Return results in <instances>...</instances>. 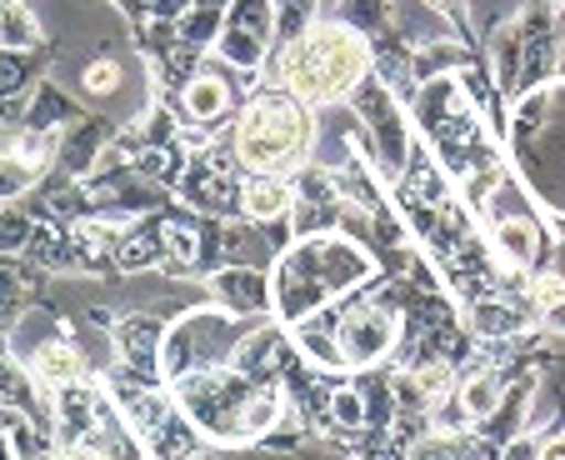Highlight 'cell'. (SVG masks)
<instances>
[{
	"mask_svg": "<svg viewBox=\"0 0 565 460\" xmlns=\"http://www.w3.org/2000/svg\"><path fill=\"white\" fill-rule=\"evenodd\" d=\"M6 156H11L25 175H45L55 161H61V140H55V130L15 126L11 136H6Z\"/></svg>",
	"mask_w": 565,
	"mask_h": 460,
	"instance_id": "obj_21",
	"label": "cell"
},
{
	"mask_svg": "<svg viewBox=\"0 0 565 460\" xmlns=\"http://www.w3.org/2000/svg\"><path fill=\"white\" fill-rule=\"evenodd\" d=\"M535 460H565V436L545 440V446H541V456H535Z\"/></svg>",
	"mask_w": 565,
	"mask_h": 460,
	"instance_id": "obj_35",
	"label": "cell"
},
{
	"mask_svg": "<svg viewBox=\"0 0 565 460\" xmlns=\"http://www.w3.org/2000/svg\"><path fill=\"white\" fill-rule=\"evenodd\" d=\"M521 331V311H515L511 300H476L470 306V335H486V341H505V335Z\"/></svg>",
	"mask_w": 565,
	"mask_h": 460,
	"instance_id": "obj_27",
	"label": "cell"
},
{
	"mask_svg": "<svg viewBox=\"0 0 565 460\" xmlns=\"http://www.w3.org/2000/svg\"><path fill=\"white\" fill-rule=\"evenodd\" d=\"M495 256H501L505 270H531L535 256H541V231H535L525 215L495 221Z\"/></svg>",
	"mask_w": 565,
	"mask_h": 460,
	"instance_id": "obj_23",
	"label": "cell"
},
{
	"mask_svg": "<svg viewBox=\"0 0 565 460\" xmlns=\"http://www.w3.org/2000/svg\"><path fill=\"white\" fill-rule=\"evenodd\" d=\"M205 296L221 311L241 315V321H266L270 315V276H260V266H215L205 280Z\"/></svg>",
	"mask_w": 565,
	"mask_h": 460,
	"instance_id": "obj_13",
	"label": "cell"
},
{
	"mask_svg": "<svg viewBox=\"0 0 565 460\" xmlns=\"http://www.w3.org/2000/svg\"><path fill=\"white\" fill-rule=\"evenodd\" d=\"M146 456L150 460H201L205 456V436H201V426L175 406L171 416L146 436Z\"/></svg>",
	"mask_w": 565,
	"mask_h": 460,
	"instance_id": "obj_17",
	"label": "cell"
},
{
	"mask_svg": "<svg viewBox=\"0 0 565 460\" xmlns=\"http://www.w3.org/2000/svg\"><path fill=\"white\" fill-rule=\"evenodd\" d=\"M106 391V386H100ZM71 460H150L146 456V440L130 430V420L120 416V406L110 396H100V410H96V426H90V436L81 440V450H75Z\"/></svg>",
	"mask_w": 565,
	"mask_h": 460,
	"instance_id": "obj_15",
	"label": "cell"
},
{
	"mask_svg": "<svg viewBox=\"0 0 565 460\" xmlns=\"http://www.w3.org/2000/svg\"><path fill=\"white\" fill-rule=\"evenodd\" d=\"M25 260H31L35 270H71L75 266V246H71V225H61V221H35L31 225V240H25V250H21Z\"/></svg>",
	"mask_w": 565,
	"mask_h": 460,
	"instance_id": "obj_20",
	"label": "cell"
},
{
	"mask_svg": "<svg viewBox=\"0 0 565 460\" xmlns=\"http://www.w3.org/2000/svg\"><path fill=\"white\" fill-rule=\"evenodd\" d=\"M456 400L466 406L470 426H486V420L495 416V406L505 400V375L495 371V365H480V371H470L456 386Z\"/></svg>",
	"mask_w": 565,
	"mask_h": 460,
	"instance_id": "obj_22",
	"label": "cell"
},
{
	"mask_svg": "<svg viewBox=\"0 0 565 460\" xmlns=\"http://www.w3.org/2000/svg\"><path fill=\"white\" fill-rule=\"evenodd\" d=\"M241 175H246V171H241V161H235L231 130H225L221 146L191 150V165H185L175 195H181L195 215H211V221H235V215H246V211H241V201H246V181H241Z\"/></svg>",
	"mask_w": 565,
	"mask_h": 460,
	"instance_id": "obj_6",
	"label": "cell"
},
{
	"mask_svg": "<svg viewBox=\"0 0 565 460\" xmlns=\"http://www.w3.org/2000/svg\"><path fill=\"white\" fill-rule=\"evenodd\" d=\"M371 65L375 51L365 41V31L331 15V21H310L300 35H290L276 51V61H270V75H276L280 90H290L310 110H320L351 100L355 86L371 75Z\"/></svg>",
	"mask_w": 565,
	"mask_h": 460,
	"instance_id": "obj_2",
	"label": "cell"
},
{
	"mask_svg": "<svg viewBox=\"0 0 565 460\" xmlns=\"http://www.w3.org/2000/svg\"><path fill=\"white\" fill-rule=\"evenodd\" d=\"M185 165H191V146H185V140H171V146H146L130 171H136L140 181H150V185H171L175 191L181 175H185Z\"/></svg>",
	"mask_w": 565,
	"mask_h": 460,
	"instance_id": "obj_24",
	"label": "cell"
},
{
	"mask_svg": "<svg viewBox=\"0 0 565 460\" xmlns=\"http://www.w3.org/2000/svg\"><path fill=\"white\" fill-rule=\"evenodd\" d=\"M25 365H31V375L41 381L45 396H55V391L75 386V381H90V365H86V351L71 341V335H45V341H35L31 351L21 355Z\"/></svg>",
	"mask_w": 565,
	"mask_h": 460,
	"instance_id": "obj_14",
	"label": "cell"
},
{
	"mask_svg": "<svg viewBox=\"0 0 565 460\" xmlns=\"http://www.w3.org/2000/svg\"><path fill=\"white\" fill-rule=\"evenodd\" d=\"M0 45L6 51H35L41 45V21L25 0H0Z\"/></svg>",
	"mask_w": 565,
	"mask_h": 460,
	"instance_id": "obj_26",
	"label": "cell"
},
{
	"mask_svg": "<svg viewBox=\"0 0 565 460\" xmlns=\"http://www.w3.org/2000/svg\"><path fill=\"white\" fill-rule=\"evenodd\" d=\"M156 266H160V225H156V211H150L126 225V236L116 246V276H146Z\"/></svg>",
	"mask_w": 565,
	"mask_h": 460,
	"instance_id": "obj_19",
	"label": "cell"
},
{
	"mask_svg": "<svg viewBox=\"0 0 565 460\" xmlns=\"http://www.w3.org/2000/svg\"><path fill=\"white\" fill-rule=\"evenodd\" d=\"M326 426L331 430H371V400H365V386H331L326 396Z\"/></svg>",
	"mask_w": 565,
	"mask_h": 460,
	"instance_id": "obj_25",
	"label": "cell"
},
{
	"mask_svg": "<svg viewBox=\"0 0 565 460\" xmlns=\"http://www.w3.org/2000/svg\"><path fill=\"white\" fill-rule=\"evenodd\" d=\"M235 110V90L225 81V65L221 61H201V71L191 75L181 86V116L185 126H201L205 136H221L225 130V116Z\"/></svg>",
	"mask_w": 565,
	"mask_h": 460,
	"instance_id": "obj_12",
	"label": "cell"
},
{
	"mask_svg": "<svg viewBox=\"0 0 565 460\" xmlns=\"http://www.w3.org/2000/svg\"><path fill=\"white\" fill-rule=\"evenodd\" d=\"M306 361L296 345V335L286 331L280 321H256L246 331V341L235 345V371L246 375V381H256V386H286V375L296 371V365Z\"/></svg>",
	"mask_w": 565,
	"mask_h": 460,
	"instance_id": "obj_9",
	"label": "cell"
},
{
	"mask_svg": "<svg viewBox=\"0 0 565 460\" xmlns=\"http://www.w3.org/2000/svg\"><path fill=\"white\" fill-rule=\"evenodd\" d=\"M175 31H181V41L191 45V51H215V41H221L225 31V11H215V6H191V11L175 21Z\"/></svg>",
	"mask_w": 565,
	"mask_h": 460,
	"instance_id": "obj_28",
	"label": "cell"
},
{
	"mask_svg": "<svg viewBox=\"0 0 565 460\" xmlns=\"http://www.w3.org/2000/svg\"><path fill=\"white\" fill-rule=\"evenodd\" d=\"M166 325L156 311H120L116 325H110V355L116 365H126L140 381H160V345H166ZM166 386V381H160Z\"/></svg>",
	"mask_w": 565,
	"mask_h": 460,
	"instance_id": "obj_10",
	"label": "cell"
},
{
	"mask_svg": "<svg viewBox=\"0 0 565 460\" xmlns=\"http://www.w3.org/2000/svg\"><path fill=\"white\" fill-rule=\"evenodd\" d=\"M110 140H116V126H110V120H100V116L71 120V126H65V140H61V161H55V165H61V175L86 181V175L106 161Z\"/></svg>",
	"mask_w": 565,
	"mask_h": 460,
	"instance_id": "obj_16",
	"label": "cell"
},
{
	"mask_svg": "<svg viewBox=\"0 0 565 460\" xmlns=\"http://www.w3.org/2000/svg\"><path fill=\"white\" fill-rule=\"evenodd\" d=\"M375 276H381L375 256L361 240L345 236V231L300 236L296 246H286L276 256V266H270V300H276L270 315L290 331V325L310 321V315L326 311V306L351 300L355 290L371 286Z\"/></svg>",
	"mask_w": 565,
	"mask_h": 460,
	"instance_id": "obj_1",
	"label": "cell"
},
{
	"mask_svg": "<svg viewBox=\"0 0 565 460\" xmlns=\"http://www.w3.org/2000/svg\"><path fill=\"white\" fill-rule=\"evenodd\" d=\"M241 211L256 225L290 221V211H296V181H290V175H246V201H241Z\"/></svg>",
	"mask_w": 565,
	"mask_h": 460,
	"instance_id": "obj_18",
	"label": "cell"
},
{
	"mask_svg": "<svg viewBox=\"0 0 565 460\" xmlns=\"http://www.w3.org/2000/svg\"><path fill=\"white\" fill-rule=\"evenodd\" d=\"M116 6L126 15H136V21H146V15H150V0H116Z\"/></svg>",
	"mask_w": 565,
	"mask_h": 460,
	"instance_id": "obj_36",
	"label": "cell"
},
{
	"mask_svg": "<svg viewBox=\"0 0 565 460\" xmlns=\"http://www.w3.org/2000/svg\"><path fill=\"white\" fill-rule=\"evenodd\" d=\"M31 215H21V211H6L0 215V256H21L25 250V240H31Z\"/></svg>",
	"mask_w": 565,
	"mask_h": 460,
	"instance_id": "obj_32",
	"label": "cell"
},
{
	"mask_svg": "<svg viewBox=\"0 0 565 460\" xmlns=\"http://www.w3.org/2000/svg\"><path fill=\"white\" fill-rule=\"evenodd\" d=\"M335 345L345 371H371L401 351V315L385 300H355L351 311H335Z\"/></svg>",
	"mask_w": 565,
	"mask_h": 460,
	"instance_id": "obj_7",
	"label": "cell"
},
{
	"mask_svg": "<svg viewBox=\"0 0 565 460\" xmlns=\"http://www.w3.org/2000/svg\"><path fill=\"white\" fill-rule=\"evenodd\" d=\"M81 90H86L90 100H106L120 90V61H90L86 71H81Z\"/></svg>",
	"mask_w": 565,
	"mask_h": 460,
	"instance_id": "obj_31",
	"label": "cell"
},
{
	"mask_svg": "<svg viewBox=\"0 0 565 460\" xmlns=\"http://www.w3.org/2000/svg\"><path fill=\"white\" fill-rule=\"evenodd\" d=\"M270 45H276V0H231L215 61L231 71H260L270 61Z\"/></svg>",
	"mask_w": 565,
	"mask_h": 460,
	"instance_id": "obj_8",
	"label": "cell"
},
{
	"mask_svg": "<svg viewBox=\"0 0 565 460\" xmlns=\"http://www.w3.org/2000/svg\"><path fill=\"white\" fill-rule=\"evenodd\" d=\"M426 6L436 15H446V21H456V25H460V15H466V11H460V0H426Z\"/></svg>",
	"mask_w": 565,
	"mask_h": 460,
	"instance_id": "obj_34",
	"label": "cell"
},
{
	"mask_svg": "<svg viewBox=\"0 0 565 460\" xmlns=\"http://www.w3.org/2000/svg\"><path fill=\"white\" fill-rule=\"evenodd\" d=\"M256 321H241V315L221 311V306H195V311H181L171 325H166V345H160V381L171 386L181 375L195 371H215V365L235 361V345L246 341V331Z\"/></svg>",
	"mask_w": 565,
	"mask_h": 460,
	"instance_id": "obj_4",
	"label": "cell"
},
{
	"mask_svg": "<svg viewBox=\"0 0 565 460\" xmlns=\"http://www.w3.org/2000/svg\"><path fill=\"white\" fill-rule=\"evenodd\" d=\"M71 120H75L71 100H65L55 86H41L31 96V106H25V126H35V130H65Z\"/></svg>",
	"mask_w": 565,
	"mask_h": 460,
	"instance_id": "obj_29",
	"label": "cell"
},
{
	"mask_svg": "<svg viewBox=\"0 0 565 460\" xmlns=\"http://www.w3.org/2000/svg\"><path fill=\"white\" fill-rule=\"evenodd\" d=\"M25 86H31V61H25V51H6V45H0V100H21Z\"/></svg>",
	"mask_w": 565,
	"mask_h": 460,
	"instance_id": "obj_30",
	"label": "cell"
},
{
	"mask_svg": "<svg viewBox=\"0 0 565 460\" xmlns=\"http://www.w3.org/2000/svg\"><path fill=\"white\" fill-rule=\"evenodd\" d=\"M195 0H150V15H166V21H181Z\"/></svg>",
	"mask_w": 565,
	"mask_h": 460,
	"instance_id": "obj_33",
	"label": "cell"
},
{
	"mask_svg": "<svg viewBox=\"0 0 565 460\" xmlns=\"http://www.w3.org/2000/svg\"><path fill=\"white\" fill-rule=\"evenodd\" d=\"M156 225H160V266L185 276V270H201V266H215L221 260V240L205 236V225L181 211H156Z\"/></svg>",
	"mask_w": 565,
	"mask_h": 460,
	"instance_id": "obj_11",
	"label": "cell"
},
{
	"mask_svg": "<svg viewBox=\"0 0 565 460\" xmlns=\"http://www.w3.org/2000/svg\"><path fill=\"white\" fill-rule=\"evenodd\" d=\"M371 460H385V456H371Z\"/></svg>",
	"mask_w": 565,
	"mask_h": 460,
	"instance_id": "obj_38",
	"label": "cell"
},
{
	"mask_svg": "<svg viewBox=\"0 0 565 460\" xmlns=\"http://www.w3.org/2000/svg\"><path fill=\"white\" fill-rule=\"evenodd\" d=\"M171 396L201 426L205 440H215V446H246V400L256 396V381H246L235 365L181 375V381H171Z\"/></svg>",
	"mask_w": 565,
	"mask_h": 460,
	"instance_id": "obj_5",
	"label": "cell"
},
{
	"mask_svg": "<svg viewBox=\"0 0 565 460\" xmlns=\"http://www.w3.org/2000/svg\"><path fill=\"white\" fill-rule=\"evenodd\" d=\"M231 150L246 175H290L296 181L300 171H310V156H316L310 106L280 86L256 90L246 106L235 110Z\"/></svg>",
	"mask_w": 565,
	"mask_h": 460,
	"instance_id": "obj_3",
	"label": "cell"
},
{
	"mask_svg": "<svg viewBox=\"0 0 565 460\" xmlns=\"http://www.w3.org/2000/svg\"><path fill=\"white\" fill-rule=\"evenodd\" d=\"M0 460H21V456L11 450V440H6V436H0Z\"/></svg>",
	"mask_w": 565,
	"mask_h": 460,
	"instance_id": "obj_37",
	"label": "cell"
}]
</instances>
